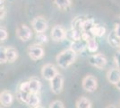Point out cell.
<instances>
[{
  "mask_svg": "<svg viewBox=\"0 0 120 108\" xmlns=\"http://www.w3.org/2000/svg\"><path fill=\"white\" fill-rule=\"evenodd\" d=\"M76 56L77 53L75 51H73L71 48H69L58 53L56 57V60L57 65L61 68H66L75 61Z\"/></svg>",
  "mask_w": 120,
  "mask_h": 108,
  "instance_id": "cell-1",
  "label": "cell"
},
{
  "mask_svg": "<svg viewBox=\"0 0 120 108\" xmlns=\"http://www.w3.org/2000/svg\"><path fill=\"white\" fill-rule=\"evenodd\" d=\"M107 62H108L107 58L101 53L93 54V55L90 56V58H89V63L90 65L97 68H100V69H102V68H104L106 67Z\"/></svg>",
  "mask_w": 120,
  "mask_h": 108,
  "instance_id": "cell-2",
  "label": "cell"
},
{
  "mask_svg": "<svg viewBox=\"0 0 120 108\" xmlns=\"http://www.w3.org/2000/svg\"><path fill=\"white\" fill-rule=\"evenodd\" d=\"M28 54L30 58L32 60H38L42 59L44 56V50L43 48L41 47L40 44L35 43V44H32L30 45L28 48Z\"/></svg>",
  "mask_w": 120,
  "mask_h": 108,
  "instance_id": "cell-3",
  "label": "cell"
},
{
  "mask_svg": "<svg viewBox=\"0 0 120 108\" xmlns=\"http://www.w3.org/2000/svg\"><path fill=\"white\" fill-rule=\"evenodd\" d=\"M57 74H58L57 69L51 63H47L41 68V75L48 81H51Z\"/></svg>",
  "mask_w": 120,
  "mask_h": 108,
  "instance_id": "cell-4",
  "label": "cell"
},
{
  "mask_svg": "<svg viewBox=\"0 0 120 108\" xmlns=\"http://www.w3.org/2000/svg\"><path fill=\"white\" fill-rule=\"evenodd\" d=\"M64 86V77L61 74H57L51 81H50V88L52 92L55 95H59L63 90Z\"/></svg>",
  "mask_w": 120,
  "mask_h": 108,
  "instance_id": "cell-5",
  "label": "cell"
},
{
  "mask_svg": "<svg viewBox=\"0 0 120 108\" xmlns=\"http://www.w3.org/2000/svg\"><path fill=\"white\" fill-rule=\"evenodd\" d=\"M31 26L37 33L44 32L48 29V23L45 18H43L41 16H38L31 21Z\"/></svg>",
  "mask_w": 120,
  "mask_h": 108,
  "instance_id": "cell-6",
  "label": "cell"
},
{
  "mask_svg": "<svg viewBox=\"0 0 120 108\" xmlns=\"http://www.w3.org/2000/svg\"><path fill=\"white\" fill-rule=\"evenodd\" d=\"M98 87L97 79L91 75H88L82 79V88L88 92H94Z\"/></svg>",
  "mask_w": 120,
  "mask_h": 108,
  "instance_id": "cell-7",
  "label": "cell"
},
{
  "mask_svg": "<svg viewBox=\"0 0 120 108\" xmlns=\"http://www.w3.org/2000/svg\"><path fill=\"white\" fill-rule=\"evenodd\" d=\"M16 35L21 41H27L31 38V30L26 24H21L16 30Z\"/></svg>",
  "mask_w": 120,
  "mask_h": 108,
  "instance_id": "cell-8",
  "label": "cell"
},
{
  "mask_svg": "<svg viewBox=\"0 0 120 108\" xmlns=\"http://www.w3.org/2000/svg\"><path fill=\"white\" fill-rule=\"evenodd\" d=\"M51 38L55 41H62L66 38V32L61 25H55L51 31Z\"/></svg>",
  "mask_w": 120,
  "mask_h": 108,
  "instance_id": "cell-9",
  "label": "cell"
},
{
  "mask_svg": "<svg viewBox=\"0 0 120 108\" xmlns=\"http://www.w3.org/2000/svg\"><path fill=\"white\" fill-rule=\"evenodd\" d=\"M0 102L4 106H10L14 102V96L9 91L4 90L0 95Z\"/></svg>",
  "mask_w": 120,
  "mask_h": 108,
  "instance_id": "cell-10",
  "label": "cell"
},
{
  "mask_svg": "<svg viewBox=\"0 0 120 108\" xmlns=\"http://www.w3.org/2000/svg\"><path fill=\"white\" fill-rule=\"evenodd\" d=\"M107 77H108V80H109L111 84L116 85V84L120 80V69L118 68H111V69L109 70V72H108Z\"/></svg>",
  "mask_w": 120,
  "mask_h": 108,
  "instance_id": "cell-11",
  "label": "cell"
},
{
  "mask_svg": "<svg viewBox=\"0 0 120 108\" xmlns=\"http://www.w3.org/2000/svg\"><path fill=\"white\" fill-rule=\"evenodd\" d=\"M70 48L73 51H75L76 53L82 52H83L85 49L87 48V41H85L84 40H82V39H81L79 41H71Z\"/></svg>",
  "mask_w": 120,
  "mask_h": 108,
  "instance_id": "cell-12",
  "label": "cell"
},
{
  "mask_svg": "<svg viewBox=\"0 0 120 108\" xmlns=\"http://www.w3.org/2000/svg\"><path fill=\"white\" fill-rule=\"evenodd\" d=\"M40 96L38 95V93H30L25 104H27L30 107L34 108L36 106H38V105H40Z\"/></svg>",
  "mask_w": 120,
  "mask_h": 108,
  "instance_id": "cell-13",
  "label": "cell"
},
{
  "mask_svg": "<svg viewBox=\"0 0 120 108\" xmlns=\"http://www.w3.org/2000/svg\"><path fill=\"white\" fill-rule=\"evenodd\" d=\"M108 42L114 48H120V37L116 34L115 30L109 32L108 36Z\"/></svg>",
  "mask_w": 120,
  "mask_h": 108,
  "instance_id": "cell-14",
  "label": "cell"
},
{
  "mask_svg": "<svg viewBox=\"0 0 120 108\" xmlns=\"http://www.w3.org/2000/svg\"><path fill=\"white\" fill-rule=\"evenodd\" d=\"M29 88L30 93H39L41 89V82L39 79L32 78L29 81Z\"/></svg>",
  "mask_w": 120,
  "mask_h": 108,
  "instance_id": "cell-15",
  "label": "cell"
},
{
  "mask_svg": "<svg viewBox=\"0 0 120 108\" xmlns=\"http://www.w3.org/2000/svg\"><path fill=\"white\" fill-rule=\"evenodd\" d=\"M18 58V52L13 47L6 48V59L8 62H14Z\"/></svg>",
  "mask_w": 120,
  "mask_h": 108,
  "instance_id": "cell-16",
  "label": "cell"
},
{
  "mask_svg": "<svg viewBox=\"0 0 120 108\" xmlns=\"http://www.w3.org/2000/svg\"><path fill=\"white\" fill-rule=\"evenodd\" d=\"M90 32L94 37H101V36H103L105 34L106 28L104 26L100 25V24H94Z\"/></svg>",
  "mask_w": 120,
  "mask_h": 108,
  "instance_id": "cell-17",
  "label": "cell"
},
{
  "mask_svg": "<svg viewBox=\"0 0 120 108\" xmlns=\"http://www.w3.org/2000/svg\"><path fill=\"white\" fill-rule=\"evenodd\" d=\"M91 102L86 97H81L76 102V108H91Z\"/></svg>",
  "mask_w": 120,
  "mask_h": 108,
  "instance_id": "cell-18",
  "label": "cell"
},
{
  "mask_svg": "<svg viewBox=\"0 0 120 108\" xmlns=\"http://www.w3.org/2000/svg\"><path fill=\"white\" fill-rule=\"evenodd\" d=\"M94 24H95V23H94L93 19H85L82 23V32H90Z\"/></svg>",
  "mask_w": 120,
  "mask_h": 108,
  "instance_id": "cell-19",
  "label": "cell"
},
{
  "mask_svg": "<svg viewBox=\"0 0 120 108\" xmlns=\"http://www.w3.org/2000/svg\"><path fill=\"white\" fill-rule=\"evenodd\" d=\"M56 5L61 9V10H65L68 7H70L72 5V1L71 0H54Z\"/></svg>",
  "mask_w": 120,
  "mask_h": 108,
  "instance_id": "cell-20",
  "label": "cell"
},
{
  "mask_svg": "<svg viewBox=\"0 0 120 108\" xmlns=\"http://www.w3.org/2000/svg\"><path fill=\"white\" fill-rule=\"evenodd\" d=\"M98 42L95 40V38L90 39L89 41H87V49L90 52H95L98 50Z\"/></svg>",
  "mask_w": 120,
  "mask_h": 108,
  "instance_id": "cell-21",
  "label": "cell"
},
{
  "mask_svg": "<svg viewBox=\"0 0 120 108\" xmlns=\"http://www.w3.org/2000/svg\"><path fill=\"white\" fill-rule=\"evenodd\" d=\"M36 41L38 44H43L48 41V37L44 32H38L36 35Z\"/></svg>",
  "mask_w": 120,
  "mask_h": 108,
  "instance_id": "cell-22",
  "label": "cell"
},
{
  "mask_svg": "<svg viewBox=\"0 0 120 108\" xmlns=\"http://www.w3.org/2000/svg\"><path fill=\"white\" fill-rule=\"evenodd\" d=\"M29 94H30V93L24 92V91H22V90H18V92L16 94V97H17V99H18L20 102L25 103L26 100H27L28 96H29Z\"/></svg>",
  "mask_w": 120,
  "mask_h": 108,
  "instance_id": "cell-23",
  "label": "cell"
},
{
  "mask_svg": "<svg viewBox=\"0 0 120 108\" xmlns=\"http://www.w3.org/2000/svg\"><path fill=\"white\" fill-rule=\"evenodd\" d=\"M0 62L1 64L7 62V59H6V48L5 47H1L0 49Z\"/></svg>",
  "mask_w": 120,
  "mask_h": 108,
  "instance_id": "cell-24",
  "label": "cell"
},
{
  "mask_svg": "<svg viewBox=\"0 0 120 108\" xmlns=\"http://www.w3.org/2000/svg\"><path fill=\"white\" fill-rule=\"evenodd\" d=\"M49 108H65L63 102H61L59 100H55L50 104Z\"/></svg>",
  "mask_w": 120,
  "mask_h": 108,
  "instance_id": "cell-25",
  "label": "cell"
},
{
  "mask_svg": "<svg viewBox=\"0 0 120 108\" xmlns=\"http://www.w3.org/2000/svg\"><path fill=\"white\" fill-rule=\"evenodd\" d=\"M19 90H22V91H24V92L30 93V88H29V81H27V82H22V83H21V85L19 86Z\"/></svg>",
  "mask_w": 120,
  "mask_h": 108,
  "instance_id": "cell-26",
  "label": "cell"
},
{
  "mask_svg": "<svg viewBox=\"0 0 120 108\" xmlns=\"http://www.w3.org/2000/svg\"><path fill=\"white\" fill-rule=\"evenodd\" d=\"M7 37H8L7 31L5 30V28H2L1 27V29H0V40H1V41H5L7 39Z\"/></svg>",
  "mask_w": 120,
  "mask_h": 108,
  "instance_id": "cell-27",
  "label": "cell"
},
{
  "mask_svg": "<svg viewBox=\"0 0 120 108\" xmlns=\"http://www.w3.org/2000/svg\"><path fill=\"white\" fill-rule=\"evenodd\" d=\"M114 60L116 65V68H118L120 69V50L116 52L115 57H114Z\"/></svg>",
  "mask_w": 120,
  "mask_h": 108,
  "instance_id": "cell-28",
  "label": "cell"
},
{
  "mask_svg": "<svg viewBox=\"0 0 120 108\" xmlns=\"http://www.w3.org/2000/svg\"><path fill=\"white\" fill-rule=\"evenodd\" d=\"M115 31H116V34L120 37V22H118L117 24H116Z\"/></svg>",
  "mask_w": 120,
  "mask_h": 108,
  "instance_id": "cell-29",
  "label": "cell"
},
{
  "mask_svg": "<svg viewBox=\"0 0 120 108\" xmlns=\"http://www.w3.org/2000/svg\"><path fill=\"white\" fill-rule=\"evenodd\" d=\"M5 16V8L4 6H1V19H3Z\"/></svg>",
  "mask_w": 120,
  "mask_h": 108,
  "instance_id": "cell-30",
  "label": "cell"
},
{
  "mask_svg": "<svg viewBox=\"0 0 120 108\" xmlns=\"http://www.w3.org/2000/svg\"><path fill=\"white\" fill-rule=\"evenodd\" d=\"M116 88H117V89H119V90H120V80L116 83Z\"/></svg>",
  "mask_w": 120,
  "mask_h": 108,
  "instance_id": "cell-31",
  "label": "cell"
},
{
  "mask_svg": "<svg viewBox=\"0 0 120 108\" xmlns=\"http://www.w3.org/2000/svg\"><path fill=\"white\" fill-rule=\"evenodd\" d=\"M106 108H116V106L115 104H109V106H107Z\"/></svg>",
  "mask_w": 120,
  "mask_h": 108,
  "instance_id": "cell-32",
  "label": "cell"
},
{
  "mask_svg": "<svg viewBox=\"0 0 120 108\" xmlns=\"http://www.w3.org/2000/svg\"><path fill=\"white\" fill-rule=\"evenodd\" d=\"M34 108H44V107L41 106V105H38V106H36V107H34Z\"/></svg>",
  "mask_w": 120,
  "mask_h": 108,
  "instance_id": "cell-33",
  "label": "cell"
},
{
  "mask_svg": "<svg viewBox=\"0 0 120 108\" xmlns=\"http://www.w3.org/2000/svg\"><path fill=\"white\" fill-rule=\"evenodd\" d=\"M4 1H5V0H0V2H1V5L4 3Z\"/></svg>",
  "mask_w": 120,
  "mask_h": 108,
  "instance_id": "cell-34",
  "label": "cell"
}]
</instances>
